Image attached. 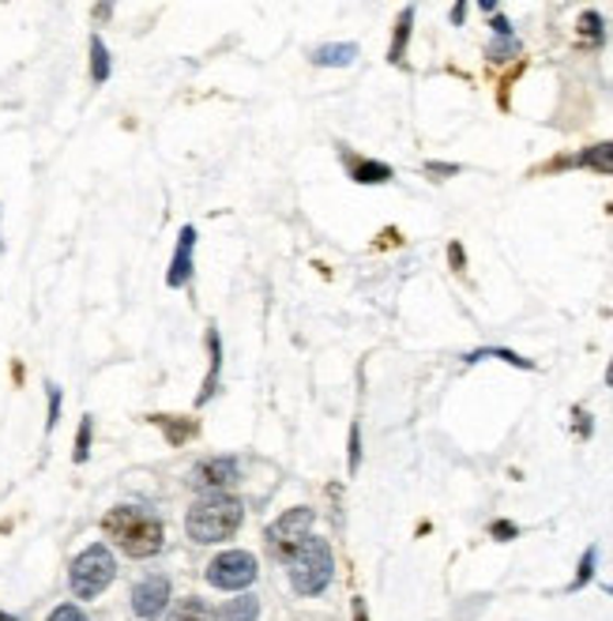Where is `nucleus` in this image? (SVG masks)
Masks as SVG:
<instances>
[{"instance_id":"f257e3e1","label":"nucleus","mask_w":613,"mask_h":621,"mask_svg":"<svg viewBox=\"0 0 613 621\" xmlns=\"http://www.w3.org/2000/svg\"><path fill=\"white\" fill-rule=\"evenodd\" d=\"M102 531L129 557H155L162 551V538H166V531H162L158 520L151 516V512L136 509V505L110 509L102 520Z\"/></svg>"},{"instance_id":"f03ea898","label":"nucleus","mask_w":613,"mask_h":621,"mask_svg":"<svg viewBox=\"0 0 613 621\" xmlns=\"http://www.w3.org/2000/svg\"><path fill=\"white\" fill-rule=\"evenodd\" d=\"M241 520H245V505H241L238 498H230V493H211V498L196 501L193 509H188L185 516V531L193 543H227L233 531L241 527Z\"/></svg>"},{"instance_id":"7ed1b4c3","label":"nucleus","mask_w":613,"mask_h":621,"mask_svg":"<svg viewBox=\"0 0 613 621\" xmlns=\"http://www.w3.org/2000/svg\"><path fill=\"white\" fill-rule=\"evenodd\" d=\"M286 562H291V584H294L297 596H320V591L331 584V573H336L331 546L313 535L302 538Z\"/></svg>"},{"instance_id":"20e7f679","label":"nucleus","mask_w":613,"mask_h":621,"mask_svg":"<svg viewBox=\"0 0 613 621\" xmlns=\"http://www.w3.org/2000/svg\"><path fill=\"white\" fill-rule=\"evenodd\" d=\"M113 576H117V562L110 546L95 543L72 562V591H76V599H98L113 584Z\"/></svg>"},{"instance_id":"39448f33","label":"nucleus","mask_w":613,"mask_h":621,"mask_svg":"<svg viewBox=\"0 0 613 621\" xmlns=\"http://www.w3.org/2000/svg\"><path fill=\"white\" fill-rule=\"evenodd\" d=\"M252 580H256V557L249 551H227L207 565V584H215L222 591H241Z\"/></svg>"},{"instance_id":"423d86ee","label":"nucleus","mask_w":613,"mask_h":621,"mask_svg":"<svg viewBox=\"0 0 613 621\" xmlns=\"http://www.w3.org/2000/svg\"><path fill=\"white\" fill-rule=\"evenodd\" d=\"M313 520H317V512H313L309 505H297L291 512H283V516L267 527V543H272V551L278 557H291L294 546L302 543V538H309Z\"/></svg>"},{"instance_id":"0eeeda50","label":"nucleus","mask_w":613,"mask_h":621,"mask_svg":"<svg viewBox=\"0 0 613 621\" xmlns=\"http://www.w3.org/2000/svg\"><path fill=\"white\" fill-rule=\"evenodd\" d=\"M166 607H169V580L166 576H147V580L136 584V591H132V610H136V618L151 621V618H158Z\"/></svg>"},{"instance_id":"6e6552de","label":"nucleus","mask_w":613,"mask_h":621,"mask_svg":"<svg viewBox=\"0 0 613 621\" xmlns=\"http://www.w3.org/2000/svg\"><path fill=\"white\" fill-rule=\"evenodd\" d=\"M238 475H241L238 460H230V456H215V460H204L196 467L193 482L204 486V490H227V486L238 482Z\"/></svg>"},{"instance_id":"1a4fd4ad","label":"nucleus","mask_w":613,"mask_h":621,"mask_svg":"<svg viewBox=\"0 0 613 621\" xmlns=\"http://www.w3.org/2000/svg\"><path fill=\"white\" fill-rule=\"evenodd\" d=\"M193 246H196V230L185 227L182 238H177V253L169 260V272H166L169 286H185L188 275H193Z\"/></svg>"},{"instance_id":"9d476101","label":"nucleus","mask_w":613,"mask_h":621,"mask_svg":"<svg viewBox=\"0 0 613 621\" xmlns=\"http://www.w3.org/2000/svg\"><path fill=\"white\" fill-rule=\"evenodd\" d=\"M260 618V599L256 596H238L227 607L215 610V621H256Z\"/></svg>"},{"instance_id":"9b49d317","label":"nucleus","mask_w":613,"mask_h":621,"mask_svg":"<svg viewBox=\"0 0 613 621\" xmlns=\"http://www.w3.org/2000/svg\"><path fill=\"white\" fill-rule=\"evenodd\" d=\"M350 177L362 185H384V182H392V166L369 162V159H350Z\"/></svg>"},{"instance_id":"f8f14e48","label":"nucleus","mask_w":613,"mask_h":621,"mask_svg":"<svg viewBox=\"0 0 613 621\" xmlns=\"http://www.w3.org/2000/svg\"><path fill=\"white\" fill-rule=\"evenodd\" d=\"M572 166H588V170H599V174H613V143H594V148H588L583 155L568 159ZM565 162V166H568Z\"/></svg>"},{"instance_id":"ddd939ff","label":"nucleus","mask_w":613,"mask_h":621,"mask_svg":"<svg viewBox=\"0 0 613 621\" xmlns=\"http://www.w3.org/2000/svg\"><path fill=\"white\" fill-rule=\"evenodd\" d=\"M169 621H215V610L204 599H182L169 610Z\"/></svg>"},{"instance_id":"4468645a","label":"nucleus","mask_w":613,"mask_h":621,"mask_svg":"<svg viewBox=\"0 0 613 621\" xmlns=\"http://www.w3.org/2000/svg\"><path fill=\"white\" fill-rule=\"evenodd\" d=\"M358 57V46H350V42H339V46H320L317 50V65H328V68H342L350 65V61Z\"/></svg>"},{"instance_id":"2eb2a0df","label":"nucleus","mask_w":613,"mask_h":621,"mask_svg":"<svg viewBox=\"0 0 613 621\" xmlns=\"http://www.w3.org/2000/svg\"><path fill=\"white\" fill-rule=\"evenodd\" d=\"M207 347H211V373H207V384L200 392V403H207L215 395V384H219V369H222V347H219V331H207Z\"/></svg>"},{"instance_id":"dca6fc26","label":"nucleus","mask_w":613,"mask_h":621,"mask_svg":"<svg viewBox=\"0 0 613 621\" xmlns=\"http://www.w3.org/2000/svg\"><path fill=\"white\" fill-rule=\"evenodd\" d=\"M91 76H95V84H106V79H110V53H106L102 39L91 42Z\"/></svg>"},{"instance_id":"f3484780","label":"nucleus","mask_w":613,"mask_h":621,"mask_svg":"<svg viewBox=\"0 0 613 621\" xmlns=\"http://www.w3.org/2000/svg\"><path fill=\"white\" fill-rule=\"evenodd\" d=\"M411 23H414V12H411V8H407V12L399 15V26H395L392 61H403V46H407V39H411Z\"/></svg>"},{"instance_id":"a211bd4d","label":"nucleus","mask_w":613,"mask_h":621,"mask_svg":"<svg viewBox=\"0 0 613 621\" xmlns=\"http://www.w3.org/2000/svg\"><path fill=\"white\" fill-rule=\"evenodd\" d=\"M158 422L166 426V434H169V440H174V445H182L185 437L196 434V422H169V418H158Z\"/></svg>"},{"instance_id":"6ab92c4d","label":"nucleus","mask_w":613,"mask_h":621,"mask_svg":"<svg viewBox=\"0 0 613 621\" xmlns=\"http://www.w3.org/2000/svg\"><path fill=\"white\" fill-rule=\"evenodd\" d=\"M580 34L583 39H591V42H602V20L594 12H583L580 15Z\"/></svg>"},{"instance_id":"aec40b11","label":"nucleus","mask_w":613,"mask_h":621,"mask_svg":"<svg viewBox=\"0 0 613 621\" xmlns=\"http://www.w3.org/2000/svg\"><path fill=\"white\" fill-rule=\"evenodd\" d=\"M516 50H519V42L512 39V34H504L501 42H493V46H490V57H493V61H508Z\"/></svg>"},{"instance_id":"412c9836","label":"nucleus","mask_w":613,"mask_h":621,"mask_svg":"<svg viewBox=\"0 0 613 621\" xmlns=\"http://www.w3.org/2000/svg\"><path fill=\"white\" fill-rule=\"evenodd\" d=\"M87 448H91V418H84V426H79V437H76V460H87Z\"/></svg>"},{"instance_id":"4be33fe9","label":"nucleus","mask_w":613,"mask_h":621,"mask_svg":"<svg viewBox=\"0 0 613 621\" xmlns=\"http://www.w3.org/2000/svg\"><path fill=\"white\" fill-rule=\"evenodd\" d=\"M50 621H87V614L79 607H72V602H65V607H57L50 614Z\"/></svg>"},{"instance_id":"5701e85b","label":"nucleus","mask_w":613,"mask_h":621,"mask_svg":"<svg viewBox=\"0 0 613 621\" xmlns=\"http://www.w3.org/2000/svg\"><path fill=\"white\" fill-rule=\"evenodd\" d=\"M591 573H594V546H591L588 554H583V562H580V576H576V580H572V588H583V584L591 580Z\"/></svg>"},{"instance_id":"b1692460","label":"nucleus","mask_w":613,"mask_h":621,"mask_svg":"<svg viewBox=\"0 0 613 621\" xmlns=\"http://www.w3.org/2000/svg\"><path fill=\"white\" fill-rule=\"evenodd\" d=\"M358 460H362V445H358V426H350V475L358 471Z\"/></svg>"},{"instance_id":"393cba45","label":"nucleus","mask_w":613,"mask_h":621,"mask_svg":"<svg viewBox=\"0 0 613 621\" xmlns=\"http://www.w3.org/2000/svg\"><path fill=\"white\" fill-rule=\"evenodd\" d=\"M57 411H61V392H50V426H57Z\"/></svg>"},{"instance_id":"a878e982","label":"nucleus","mask_w":613,"mask_h":621,"mask_svg":"<svg viewBox=\"0 0 613 621\" xmlns=\"http://www.w3.org/2000/svg\"><path fill=\"white\" fill-rule=\"evenodd\" d=\"M493 535H497V538H512V535H516V527H512V524H493Z\"/></svg>"},{"instance_id":"bb28decb","label":"nucleus","mask_w":613,"mask_h":621,"mask_svg":"<svg viewBox=\"0 0 613 621\" xmlns=\"http://www.w3.org/2000/svg\"><path fill=\"white\" fill-rule=\"evenodd\" d=\"M459 166H437V162H429V174H456Z\"/></svg>"},{"instance_id":"cd10ccee","label":"nucleus","mask_w":613,"mask_h":621,"mask_svg":"<svg viewBox=\"0 0 613 621\" xmlns=\"http://www.w3.org/2000/svg\"><path fill=\"white\" fill-rule=\"evenodd\" d=\"M354 618H358V621H369V618H365V602H362V599L354 602Z\"/></svg>"},{"instance_id":"c85d7f7f","label":"nucleus","mask_w":613,"mask_h":621,"mask_svg":"<svg viewBox=\"0 0 613 621\" xmlns=\"http://www.w3.org/2000/svg\"><path fill=\"white\" fill-rule=\"evenodd\" d=\"M452 264L463 268V249H459V246H452Z\"/></svg>"},{"instance_id":"c756f323","label":"nucleus","mask_w":613,"mask_h":621,"mask_svg":"<svg viewBox=\"0 0 613 621\" xmlns=\"http://www.w3.org/2000/svg\"><path fill=\"white\" fill-rule=\"evenodd\" d=\"M606 384H610V389H613V366L606 369Z\"/></svg>"},{"instance_id":"7c9ffc66","label":"nucleus","mask_w":613,"mask_h":621,"mask_svg":"<svg viewBox=\"0 0 613 621\" xmlns=\"http://www.w3.org/2000/svg\"><path fill=\"white\" fill-rule=\"evenodd\" d=\"M0 621H15L12 614H4V610H0Z\"/></svg>"}]
</instances>
